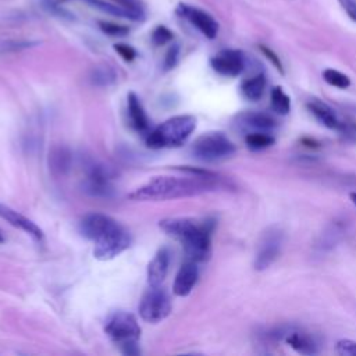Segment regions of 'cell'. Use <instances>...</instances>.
<instances>
[{
  "mask_svg": "<svg viewBox=\"0 0 356 356\" xmlns=\"http://www.w3.org/2000/svg\"><path fill=\"white\" fill-rule=\"evenodd\" d=\"M171 261V253L167 248H161L153 256L147 266V284L149 286H159L167 277Z\"/></svg>",
  "mask_w": 356,
  "mask_h": 356,
  "instance_id": "cell-15",
  "label": "cell"
},
{
  "mask_svg": "<svg viewBox=\"0 0 356 356\" xmlns=\"http://www.w3.org/2000/svg\"><path fill=\"white\" fill-rule=\"evenodd\" d=\"M0 218L6 220L7 222H10L15 228H19L21 231H24L26 235H29L33 241H36L39 243L44 238L43 231L32 220H29L28 217H25L19 211H17V210L6 206V204H1V203H0Z\"/></svg>",
  "mask_w": 356,
  "mask_h": 356,
  "instance_id": "cell-12",
  "label": "cell"
},
{
  "mask_svg": "<svg viewBox=\"0 0 356 356\" xmlns=\"http://www.w3.org/2000/svg\"><path fill=\"white\" fill-rule=\"evenodd\" d=\"M88 4H90V7L97 8L106 14L114 15V17H120V18H127L131 21H143L145 19V11H138V10H132L128 8L125 6H121L115 1L107 3L103 0H86Z\"/></svg>",
  "mask_w": 356,
  "mask_h": 356,
  "instance_id": "cell-16",
  "label": "cell"
},
{
  "mask_svg": "<svg viewBox=\"0 0 356 356\" xmlns=\"http://www.w3.org/2000/svg\"><path fill=\"white\" fill-rule=\"evenodd\" d=\"M117 79L115 71L110 65H97L90 72V81L99 86H107Z\"/></svg>",
  "mask_w": 356,
  "mask_h": 356,
  "instance_id": "cell-23",
  "label": "cell"
},
{
  "mask_svg": "<svg viewBox=\"0 0 356 356\" xmlns=\"http://www.w3.org/2000/svg\"><path fill=\"white\" fill-rule=\"evenodd\" d=\"M342 10L346 13V15L356 22V0H338Z\"/></svg>",
  "mask_w": 356,
  "mask_h": 356,
  "instance_id": "cell-34",
  "label": "cell"
},
{
  "mask_svg": "<svg viewBox=\"0 0 356 356\" xmlns=\"http://www.w3.org/2000/svg\"><path fill=\"white\" fill-rule=\"evenodd\" d=\"M104 331L124 355H139L140 327L136 317L128 312H115L106 321Z\"/></svg>",
  "mask_w": 356,
  "mask_h": 356,
  "instance_id": "cell-5",
  "label": "cell"
},
{
  "mask_svg": "<svg viewBox=\"0 0 356 356\" xmlns=\"http://www.w3.org/2000/svg\"><path fill=\"white\" fill-rule=\"evenodd\" d=\"M172 39V32L167 28V26H157L153 32H152V42L156 46H161L165 44L167 42H170Z\"/></svg>",
  "mask_w": 356,
  "mask_h": 356,
  "instance_id": "cell-28",
  "label": "cell"
},
{
  "mask_svg": "<svg viewBox=\"0 0 356 356\" xmlns=\"http://www.w3.org/2000/svg\"><path fill=\"white\" fill-rule=\"evenodd\" d=\"M114 50L125 60V61H132L136 57V51L134 47L125 43H117L114 44Z\"/></svg>",
  "mask_w": 356,
  "mask_h": 356,
  "instance_id": "cell-31",
  "label": "cell"
},
{
  "mask_svg": "<svg viewBox=\"0 0 356 356\" xmlns=\"http://www.w3.org/2000/svg\"><path fill=\"white\" fill-rule=\"evenodd\" d=\"M210 65L217 74L235 78L245 70V56L241 50L224 49L211 57Z\"/></svg>",
  "mask_w": 356,
  "mask_h": 356,
  "instance_id": "cell-10",
  "label": "cell"
},
{
  "mask_svg": "<svg viewBox=\"0 0 356 356\" xmlns=\"http://www.w3.org/2000/svg\"><path fill=\"white\" fill-rule=\"evenodd\" d=\"M337 352L342 356H356V342L352 339H341L337 343Z\"/></svg>",
  "mask_w": 356,
  "mask_h": 356,
  "instance_id": "cell-30",
  "label": "cell"
},
{
  "mask_svg": "<svg viewBox=\"0 0 356 356\" xmlns=\"http://www.w3.org/2000/svg\"><path fill=\"white\" fill-rule=\"evenodd\" d=\"M81 234L95 242L93 256L97 260H111L131 245L129 232L113 217L103 213H89L79 222Z\"/></svg>",
  "mask_w": 356,
  "mask_h": 356,
  "instance_id": "cell-2",
  "label": "cell"
},
{
  "mask_svg": "<svg viewBox=\"0 0 356 356\" xmlns=\"http://www.w3.org/2000/svg\"><path fill=\"white\" fill-rule=\"evenodd\" d=\"M323 79L328 85L339 88V89H346L350 86V78L348 75H345L343 72L334 70V68H325L323 71Z\"/></svg>",
  "mask_w": 356,
  "mask_h": 356,
  "instance_id": "cell-24",
  "label": "cell"
},
{
  "mask_svg": "<svg viewBox=\"0 0 356 356\" xmlns=\"http://www.w3.org/2000/svg\"><path fill=\"white\" fill-rule=\"evenodd\" d=\"M350 199H352L353 204H356V192H352V193H350Z\"/></svg>",
  "mask_w": 356,
  "mask_h": 356,
  "instance_id": "cell-36",
  "label": "cell"
},
{
  "mask_svg": "<svg viewBox=\"0 0 356 356\" xmlns=\"http://www.w3.org/2000/svg\"><path fill=\"white\" fill-rule=\"evenodd\" d=\"M260 47V50H261V53L273 63V65L280 71V72H284V68H282V63H281V60H280V57L270 49V47H267V46H264V44H260L259 46Z\"/></svg>",
  "mask_w": 356,
  "mask_h": 356,
  "instance_id": "cell-32",
  "label": "cell"
},
{
  "mask_svg": "<svg viewBox=\"0 0 356 356\" xmlns=\"http://www.w3.org/2000/svg\"><path fill=\"white\" fill-rule=\"evenodd\" d=\"M70 161H71V154L63 147L54 149V152L50 156L51 168L60 174H64L65 171H68Z\"/></svg>",
  "mask_w": 356,
  "mask_h": 356,
  "instance_id": "cell-25",
  "label": "cell"
},
{
  "mask_svg": "<svg viewBox=\"0 0 356 356\" xmlns=\"http://www.w3.org/2000/svg\"><path fill=\"white\" fill-rule=\"evenodd\" d=\"M127 108H128V118L131 125L138 132H149V117L139 100V97L129 92L127 96Z\"/></svg>",
  "mask_w": 356,
  "mask_h": 356,
  "instance_id": "cell-17",
  "label": "cell"
},
{
  "mask_svg": "<svg viewBox=\"0 0 356 356\" xmlns=\"http://www.w3.org/2000/svg\"><path fill=\"white\" fill-rule=\"evenodd\" d=\"M306 107L316 117V120H318L324 127L338 131L341 134L346 120H342L331 106H328L320 99H310Z\"/></svg>",
  "mask_w": 356,
  "mask_h": 356,
  "instance_id": "cell-13",
  "label": "cell"
},
{
  "mask_svg": "<svg viewBox=\"0 0 356 356\" xmlns=\"http://www.w3.org/2000/svg\"><path fill=\"white\" fill-rule=\"evenodd\" d=\"M177 13L185 17L197 31H200L207 39H214L218 33V22L206 11L191 7L188 4H179Z\"/></svg>",
  "mask_w": 356,
  "mask_h": 356,
  "instance_id": "cell-11",
  "label": "cell"
},
{
  "mask_svg": "<svg viewBox=\"0 0 356 356\" xmlns=\"http://www.w3.org/2000/svg\"><path fill=\"white\" fill-rule=\"evenodd\" d=\"M266 76L264 74H257L254 76H250L248 79H245L241 85V92L243 95V97H246L250 102H257L264 90H266Z\"/></svg>",
  "mask_w": 356,
  "mask_h": 356,
  "instance_id": "cell-20",
  "label": "cell"
},
{
  "mask_svg": "<svg viewBox=\"0 0 356 356\" xmlns=\"http://www.w3.org/2000/svg\"><path fill=\"white\" fill-rule=\"evenodd\" d=\"M111 1H115L121 6H125L128 8H132V10H138V11H143V7H142V3L139 0H111Z\"/></svg>",
  "mask_w": 356,
  "mask_h": 356,
  "instance_id": "cell-35",
  "label": "cell"
},
{
  "mask_svg": "<svg viewBox=\"0 0 356 356\" xmlns=\"http://www.w3.org/2000/svg\"><path fill=\"white\" fill-rule=\"evenodd\" d=\"M43 8L47 10L50 14H54L60 18H68V19H72L74 15H71L67 10L61 8L58 4H56L53 0H43Z\"/></svg>",
  "mask_w": 356,
  "mask_h": 356,
  "instance_id": "cell-29",
  "label": "cell"
},
{
  "mask_svg": "<svg viewBox=\"0 0 356 356\" xmlns=\"http://www.w3.org/2000/svg\"><path fill=\"white\" fill-rule=\"evenodd\" d=\"M100 29L110 35V36H125L129 33V28L125 25H118L114 22H107V21H99Z\"/></svg>",
  "mask_w": 356,
  "mask_h": 356,
  "instance_id": "cell-27",
  "label": "cell"
},
{
  "mask_svg": "<svg viewBox=\"0 0 356 356\" xmlns=\"http://www.w3.org/2000/svg\"><path fill=\"white\" fill-rule=\"evenodd\" d=\"M159 227L170 236L178 239L185 250L186 259L204 261L210 256L213 220H195L189 217H170L159 222Z\"/></svg>",
  "mask_w": 356,
  "mask_h": 356,
  "instance_id": "cell-3",
  "label": "cell"
},
{
  "mask_svg": "<svg viewBox=\"0 0 356 356\" xmlns=\"http://www.w3.org/2000/svg\"><path fill=\"white\" fill-rule=\"evenodd\" d=\"M111 172L99 163H89L85 168L83 191L96 197H110L114 192Z\"/></svg>",
  "mask_w": 356,
  "mask_h": 356,
  "instance_id": "cell-9",
  "label": "cell"
},
{
  "mask_svg": "<svg viewBox=\"0 0 356 356\" xmlns=\"http://www.w3.org/2000/svg\"><path fill=\"white\" fill-rule=\"evenodd\" d=\"M239 124L243 128L252 131H266L270 132L277 127V121L267 113L263 111H248L239 115Z\"/></svg>",
  "mask_w": 356,
  "mask_h": 356,
  "instance_id": "cell-18",
  "label": "cell"
},
{
  "mask_svg": "<svg viewBox=\"0 0 356 356\" xmlns=\"http://www.w3.org/2000/svg\"><path fill=\"white\" fill-rule=\"evenodd\" d=\"M285 342L302 355H316L318 353V345L314 338L305 331H289L285 334Z\"/></svg>",
  "mask_w": 356,
  "mask_h": 356,
  "instance_id": "cell-19",
  "label": "cell"
},
{
  "mask_svg": "<svg viewBox=\"0 0 356 356\" xmlns=\"http://www.w3.org/2000/svg\"><path fill=\"white\" fill-rule=\"evenodd\" d=\"M270 99H271V108L277 114L286 115L289 113V110H291V99L284 92V89L281 86H275V88L271 89Z\"/></svg>",
  "mask_w": 356,
  "mask_h": 356,
  "instance_id": "cell-22",
  "label": "cell"
},
{
  "mask_svg": "<svg viewBox=\"0 0 356 356\" xmlns=\"http://www.w3.org/2000/svg\"><path fill=\"white\" fill-rule=\"evenodd\" d=\"M195 128L196 118L193 115H174L147 132L146 145L152 149L181 146L188 140Z\"/></svg>",
  "mask_w": 356,
  "mask_h": 356,
  "instance_id": "cell-4",
  "label": "cell"
},
{
  "mask_svg": "<svg viewBox=\"0 0 356 356\" xmlns=\"http://www.w3.org/2000/svg\"><path fill=\"white\" fill-rule=\"evenodd\" d=\"M178 56H179V49L178 46H172L168 51H167V56H165V60H164V70H171L175 67L177 61H178Z\"/></svg>",
  "mask_w": 356,
  "mask_h": 356,
  "instance_id": "cell-33",
  "label": "cell"
},
{
  "mask_svg": "<svg viewBox=\"0 0 356 356\" xmlns=\"http://www.w3.org/2000/svg\"><path fill=\"white\" fill-rule=\"evenodd\" d=\"M235 153V145L222 132H206L192 145V154L206 163H214L231 157Z\"/></svg>",
  "mask_w": 356,
  "mask_h": 356,
  "instance_id": "cell-6",
  "label": "cell"
},
{
  "mask_svg": "<svg viewBox=\"0 0 356 356\" xmlns=\"http://www.w3.org/2000/svg\"><path fill=\"white\" fill-rule=\"evenodd\" d=\"M186 177L160 175L153 177L128 195L135 202H163L181 197L197 196L218 188V177L206 171L200 174L188 172Z\"/></svg>",
  "mask_w": 356,
  "mask_h": 356,
  "instance_id": "cell-1",
  "label": "cell"
},
{
  "mask_svg": "<svg viewBox=\"0 0 356 356\" xmlns=\"http://www.w3.org/2000/svg\"><path fill=\"white\" fill-rule=\"evenodd\" d=\"M245 142L252 150H263L275 143V138L266 131H250L245 136Z\"/></svg>",
  "mask_w": 356,
  "mask_h": 356,
  "instance_id": "cell-21",
  "label": "cell"
},
{
  "mask_svg": "<svg viewBox=\"0 0 356 356\" xmlns=\"http://www.w3.org/2000/svg\"><path fill=\"white\" fill-rule=\"evenodd\" d=\"M4 242V234H3V231L0 229V243H3Z\"/></svg>",
  "mask_w": 356,
  "mask_h": 356,
  "instance_id": "cell-37",
  "label": "cell"
},
{
  "mask_svg": "<svg viewBox=\"0 0 356 356\" xmlns=\"http://www.w3.org/2000/svg\"><path fill=\"white\" fill-rule=\"evenodd\" d=\"M171 312V298L168 292L159 286H149V289L142 295L139 302V314L142 320L147 323H160L168 317Z\"/></svg>",
  "mask_w": 356,
  "mask_h": 356,
  "instance_id": "cell-7",
  "label": "cell"
},
{
  "mask_svg": "<svg viewBox=\"0 0 356 356\" xmlns=\"http://www.w3.org/2000/svg\"><path fill=\"white\" fill-rule=\"evenodd\" d=\"M36 44H38V42H31V40H7V42L0 43V54L19 51V50L36 46Z\"/></svg>",
  "mask_w": 356,
  "mask_h": 356,
  "instance_id": "cell-26",
  "label": "cell"
},
{
  "mask_svg": "<svg viewBox=\"0 0 356 356\" xmlns=\"http://www.w3.org/2000/svg\"><path fill=\"white\" fill-rule=\"evenodd\" d=\"M199 278V268H197V261L195 260H189L186 259V261L179 267L175 280H174V285H172V291L177 296H186L192 292L193 286L196 285Z\"/></svg>",
  "mask_w": 356,
  "mask_h": 356,
  "instance_id": "cell-14",
  "label": "cell"
},
{
  "mask_svg": "<svg viewBox=\"0 0 356 356\" xmlns=\"http://www.w3.org/2000/svg\"><path fill=\"white\" fill-rule=\"evenodd\" d=\"M282 243L284 232L277 227L268 228L259 242L254 259V268L257 271L268 268L278 259L282 249Z\"/></svg>",
  "mask_w": 356,
  "mask_h": 356,
  "instance_id": "cell-8",
  "label": "cell"
}]
</instances>
